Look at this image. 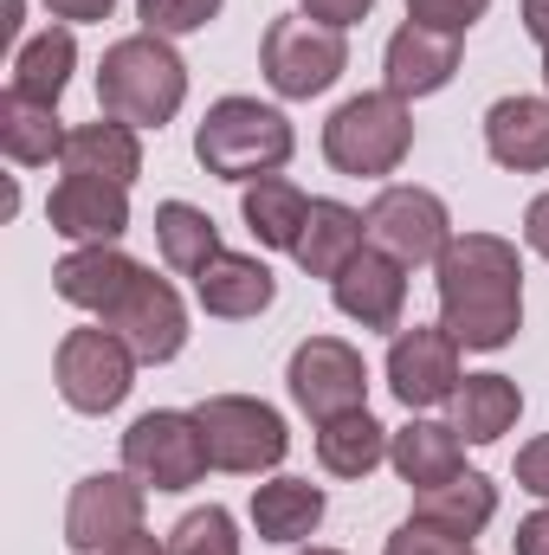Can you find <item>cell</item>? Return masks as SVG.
Here are the masks:
<instances>
[{
	"label": "cell",
	"instance_id": "cell-29",
	"mask_svg": "<svg viewBox=\"0 0 549 555\" xmlns=\"http://www.w3.org/2000/svg\"><path fill=\"white\" fill-rule=\"evenodd\" d=\"M155 246H162L168 272L201 278L207 259H220V227H214L201 207H188V201H162V207H155Z\"/></svg>",
	"mask_w": 549,
	"mask_h": 555
},
{
	"label": "cell",
	"instance_id": "cell-6",
	"mask_svg": "<svg viewBox=\"0 0 549 555\" xmlns=\"http://www.w3.org/2000/svg\"><path fill=\"white\" fill-rule=\"evenodd\" d=\"M194 420H201L207 459L220 472H272L284 459V446H291L284 420L266 401H253V395H214V401L194 408Z\"/></svg>",
	"mask_w": 549,
	"mask_h": 555
},
{
	"label": "cell",
	"instance_id": "cell-1",
	"mask_svg": "<svg viewBox=\"0 0 549 555\" xmlns=\"http://www.w3.org/2000/svg\"><path fill=\"white\" fill-rule=\"evenodd\" d=\"M439 323L459 349H505L524 330V266L498 233H465L439 253Z\"/></svg>",
	"mask_w": 549,
	"mask_h": 555
},
{
	"label": "cell",
	"instance_id": "cell-33",
	"mask_svg": "<svg viewBox=\"0 0 549 555\" xmlns=\"http://www.w3.org/2000/svg\"><path fill=\"white\" fill-rule=\"evenodd\" d=\"M485 7L491 0H408V20L413 26H433V33H465L472 20H485Z\"/></svg>",
	"mask_w": 549,
	"mask_h": 555
},
{
	"label": "cell",
	"instance_id": "cell-5",
	"mask_svg": "<svg viewBox=\"0 0 549 555\" xmlns=\"http://www.w3.org/2000/svg\"><path fill=\"white\" fill-rule=\"evenodd\" d=\"M52 375H59L65 408H78V414H111V408L130 395V382H137V349H130L117 330H72V336L59 343Z\"/></svg>",
	"mask_w": 549,
	"mask_h": 555
},
{
	"label": "cell",
	"instance_id": "cell-26",
	"mask_svg": "<svg viewBox=\"0 0 549 555\" xmlns=\"http://www.w3.org/2000/svg\"><path fill=\"white\" fill-rule=\"evenodd\" d=\"M253 524L266 543H304L323 524V491L310 478H272L253 491Z\"/></svg>",
	"mask_w": 549,
	"mask_h": 555
},
{
	"label": "cell",
	"instance_id": "cell-2",
	"mask_svg": "<svg viewBox=\"0 0 549 555\" xmlns=\"http://www.w3.org/2000/svg\"><path fill=\"white\" fill-rule=\"evenodd\" d=\"M188 98V65L162 33H130L104 52L98 65V104L130 124V130H162Z\"/></svg>",
	"mask_w": 549,
	"mask_h": 555
},
{
	"label": "cell",
	"instance_id": "cell-37",
	"mask_svg": "<svg viewBox=\"0 0 549 555\" xmlns=\"http://www.w3.org/2000/svg\"><path fill=\"white\" fill-rule=\"evenodd\" d=\"M524 240H531V253H544L549 259V194L531 201V214H524Z\"/></svg>",
	"mask_w": 549,
	"mask_h": 555
},
{
	"label": "cell",
	"instance_id": "cell-13",
	"mask_svg": "<svg viewBox=\"0 0 549 555\" xmlns=\"http://www.w3.org/2000/svg\"><path fill=\"white\" fill-rule=\"evenodd\" d=\"M388 382H395V395L408 401V408H439V401H452L459 395V343H452V330L446 323H433V330H401L395 336V349H388Z\"/></svg>",
	"mask_w": 549,
	"mask_h": 555
},
{
	"label": "cell",
	"instance_id": "cell-30",
	"mask_svg": "<svg viewBox=\"0 0 549 555\" xmlns=\"http://www.w3.org/2000/svg\"><path fill=\"white\" fill-rule=\"evenodd\" d=\"M65 137L59 130V111L52 104H26V98H0V149L20 162V168H46L52 155H65Z\"/></svg>",
	"mask_w": 549,
	"mask_h": 555
},
{
	"label": "cell",
	"instance_id": "cell-32",
	"mask_svg": "<svg viewBox=\"0 0 549 555\" xmlns=\"http://www.w3.org/2000/svg\"><path fill=\"white\" fill-rule=\"evenodd\" d=\"M137 13H142L149 33L175 39V33H201V26L220 13V0H137Z\"/></svg>",
	"mask_w": 549,
	"mask_h": 555
},
{
	"label": "cell",
	"instance_id": "cell-20",
	"mask_svg": "<svg viewBox=\"0 0 549 555\" xmlns=\"http://www.w3.org/2000/svg\"><path fill=\"white\" fill-rule=\"evenodd\" d=\"M194 297H201V310H207V317L240 323V317H259V310L272 304L278 278L266 272L259 259H246V253H220V259H207V266H201Z\"/></svg>",
	"mask_w": 549,
	"mask_h": 555
},
{
	"label": "cell",
	"instance_id": "cell-34",
	"mask_svg": "<svg viewBox=\"0 0 549 555\" xmlns=\"http://www.w3.org/2000/svg\"><path fill=\"white\" fill-rule=\"evenodd\" d=\"M388 555H472V543H452V537H439L426 524H401L388 537Z\"/></svg>",
	"mask_w": 549,
	"mask_h": 555
},
{
	"label": "cell",
	"instance_id": "cell-12",
	"mask_svg": "<svg viewBox=\"0 0 549 555\" xmlns=\"http://www.w3.org/2000/svg\"><path fill=\"white\" fill-rule=\"evenodd\" d=\"M104 323L137 349V362H175V356H181V343H188V310H181L175 284H168V278H155V272H142Z\"/></svg>",
	"mask_w": 549,
	"mask_h": 555
},
{
	"label": "cell",
	"instance_id": "cell-43",
	"mask_svg": "<svg viewBox=\"0 0 549 555\" xmlns=\"http://www.w3.org/2000/svg\"><path fill=\"white\" fill-rule=\"evenodd\" d=\"M304 555H343V550H304Z\"/></svg>",
	"mask_w": 549,
	"mask_h": 555
},
{
	"label": "cell",
	"instance_id": "cell-16",
	"mask_svg": "<svg viewBox=\"0 0 549 555\" xmlns=\"http://www.w3.org/2000/svg\"><path fill=\"white\" fill-rule=\"evenodd\" d=\"M137 278H142V266L124 259L117 246H78V253H65V259L52 266V291H59L65 304H78V310L111 317Z\"/></svg>",
	"mask_w": 549,
	"mask_h": 555
},
{
	"label": "cell",
	"instance_id": "cell-39",
	"mask_svg": "<svg viewBox=\"0 0 549 555\" xmlns=\"http://www.w3.org/2000/svg\"><path fill=\"white\" fill-rule=\"evenodd\" d=\"M46 7H52L59 20H78V26H85V20H111L117 0H46Z\"/></svg>",
	"mask_w": 549,
	"mask_h": 555
},
{
	"label": "cell",
	"instance_id": "cell-36",
	"mask_svg": "<svg viewBox=\"0 0 549 555\" xmlns=\"http://www.w3.org/2000/svg\"><path fill=\"white\" fill-rule=\"evenodd\" d=\"M369 7H375V0H304V13L323 20V26H356Z\"/></svg>",
	"mask_w": 549,
	"mask_h": 555
},
{
	"label": "cell",
	"instance_id": "cell-8",
	"mask_svg": "<svg viewBox=\"0 0 549 555\" xmlns=\"http://www.w3.org/2000/svg\"><path fill=\"white\" fill-rule=\"evenodd\" d=\"M207 439H201V420L194 414H142L130 433H124V472L149 485V491H188L201 485L207 472Z\"/></svg>",
	"mask_w": 549,
	"mask_h": 555
},
{
	"label": "cell",
	"instance_id": "cell-23",
	"mask_svg": "<svg viewBox=\"0 0 549 555\" xmlns=\"http://www.w3.org/2000/svg\"><path fill=\"white\" fill-rule=\"evenodd\" d=\"M388 459H395V472L408 478L413 491H433V485H446V478L465 472L459 426H439V420H413V426H401V433L388 439Z\"/></svg>",
	"mask_w": 549,
	"mask_h": 555
},
{
	"label": "cell",
	"instance_id": "cell-18",
	"mask_svg": "<svg viewBox=\"0 0 549 555\" xmlns=\"http://www.w3.org/2000/svg\"><path fill=\"white\" fill-rule=\"evenodd\" d=\"M491 511H498V485L485 472H459V478H446V485L413 498V524H426V530H439L452 543H472L491 524Z\"/></svg>",
	"mask_w": 549,
	"mask_h": 555
},
{
	"label": "cell",
	"instance_id": "cell-4",
	"mask_svg": "<svg viewBox=\"0 0 549 555\" xmlns=\"http://www.w3.org/2000/svg\"><path fill=\"white\" fill-rule=\"evenodd\" d=\"M413 149V117H408V98L395 91H362L349 98L330 124H323V155L336 175H395Z\"/></svg>",
	"mask_w": 549,
	"mask_h": 555
},
{
	"label": "cell",
	"instance_id": "cell-38",
	"mask_svg": "<svg viewBox=\"0 0 549 555\" xmlns=\"http://www.w3.org/2000/svg\"><path fill=\"white\" fill-rule=\"evenodd\" d=\"M518 555H549V511L518 524Z\"/></svg>",
	"mask_w": 549,
	"mask_h": 555
},
{
	"label": "cell",
	"instance_id": "cell-14",
	"mask_svg": "<svg viewBox=\"0 0 549 555\" xmlns=\"http://www.w3.org/2000/svg\"><path fill=\"white\" fill-rule=\"evenodd\" d=\"M46 220H52V233L78 240V246H111L130 227V188L91 181V175H65L52 188V201H46Z\"/></svg>",
	"mask_w": 549,
	"mask_h": 555
},
{
	"label": "cell",
	"instance_id": "cell-40",
	"mask_svg": "<svg viewBox=\"0 0 549 555\" xmlns=\"http://www.w3.org/2000/svg\"><path fill=\"white\" fill-rule=\"evenodd\" d=\"M524 33L549 52V0H524Z\"/></svg>",
	"mask_w": 549,
	"mask_h": 555
},
{
	"label": "cell",
	"instance_id": "cell-31",
	"mask_svg": "<svg viewBox=\"0 0 549 555\" xmlns=\"http://www.w3.org/2000/svg\"><path fill=\"white\" fill-rule=\"evenodd\" d=\"M168 555H240V537H233V517L220 504L207 511H188L168 537Z\"/></svg>",
	"mask_w": 549,
	"mask_h": 555
},
{
	"label": "cell",
	"instance_id": "cell-19",
	"mask_svg": "<svg viewBox=\"0 0 549 555\" xmlns=\"http://www.w3.org/2000/svg\"><path fill=\"white\" fill-rule=\"evenodd\" d=\"M459 72V39L452 33H433V26H401L388 39V91L395 98H426L439 85H452Z\"/></svg>",
	"mask_w": 549,
	"mask_h": 555
},
{
	"label": "cell",
	"instance_id": "cell-17",
	"mask_svg": "<svg viewBox=\"0 0 549 555\" xmlns=\"http://www.w3.org/2000/svg\"><path fill=\"white\" fill-rule=\"evenodd\" d=\"M485 149L498 168L544 175L549 168V104L544 98H498L485 111Z\"/></svg>",
	"mask_w": 549,
	"mask_h": 555
},
{
	"label": "cell",
	"instance_id": "cell-9",
	"mask_svg": "<svg viewBox=\"0 0 549 555\" xmlns=\"http://www.w3.org/2000/svg\"><path fill=\"white\" fill-rule=\"evenodd\" d=\"M369 227V246L401 259V266H439V253L452 246V220H446V201L426 194V188H382L362 214Z\"/></svg>",
	"mask_w": 549,
	"mask_h": 555
},
{
	"label": "cell",
	"instance_id": "cell-28",
	"mask_svg": "<svg viewBox=\"0 0 549 555\" xmlns=\"http://www.w3.org/2000/svg\"><path fill=\"white\" fill-rule=\"evenodd\" d=\"M240 214H246V227H253V240H259V246L291 253V246H297V233H304V220H310V201H304V188H297V181L266 175V181H246Z\"/></svg>",
	"mask_w": 549,
	"mask_h": 555
},
{
	"label": "cell",
	"instance_id": "cell-10",
	"mask_svg": "<svg viewBox=\"0 0 549 555\" xmlns=\"http://www.w3.org/2000/svg\"><path fill=\"white\" fill-rule=\"evenodd\" d=\"M284 382H291V401L317 420V426L336 420V414L369 408V362H362L343 336H310V343H297Z\"/></svg>",
	"mask_w": 549,
	"mask_h": 555
},
{
	"label": "cell",
	"instance_id": "cell-15",
	"mask_svg": "<svg viewBox=\"0 0 549 555\" xmlns=\"http://www.w3.org/2000/svg\"><path fill=\"white\" fill-rule=\"evenodd\" d=\"M408 266L401 259H388V253H375V246H362L343 278H330L336 284V310L349 317V323H362V330H401V304H408Z\"/></svg>",
	"mask_w": 549,
	"mask_h": 555
},
{
	"label": "cell",
	"instance_id": "cell-27",
	"mask_svg": "<svg viewBox=\"0 0 549 555\" xmlns=\"http://www.w3.org/2000/svg\"><path fill=\"white\" fill-rule=\"evenodd\" d=\"M317 459H323L330 478H369V472L388 459V433L369 420V408L336 414V420L317 426Z\"/></svg>",
	"mask_w": 549,
	"mask_h": 555
},
{
	"label": "cell",
	"instance_id": "cell-7",
	"mask_svg": "<svg viewBox=\"0 0 549 555\" xmlns=\"http://www.w3.org/2000/svg\"><path fill=\"white\" fill-rule=\"evenodd\" d=\"M266 85L278 98H317L343 78L349 65V46H343V26H323V20H272L266 26Z\"/></svg>",
	"mask_w": 549,
	"mask_h": 555
},
{
	"label": "cell",
	"instance_id": "cell-11",
	"mask_svg": "<svg viewBox=\"0 0 549 555\" xmlns=\"http://www.w3.org/2000/svg\"><path fill=\"white\" fill-rule=\"evenodd\" d=\"M142 530V485L130 472H91L78 478L72 504H65V543L78 555H104L130 543Z\"/></svg>",
	"mask_w": 549,
	"mask_h": 555
},
{
	"label": "cell",
	"instance_id": "cell-35",
	"mask_svg": "<svg viewBox=\"0 0 549 555\" xmlns=\"http://www.w3.org/2000/svg\"><path fill=\"white\" fill-rule=\"evenodd\" d=\"M518 485H524L531 498H549V433L518 452Z\"/></svg>",
	"mask_w": 549,
	"mask_h": 555
},
{
	"label": "cell",
	"instance_id": "cell-42",
	"mask_svg": "<svg viewBox=\"0 0 549 555\" xmlns=\"http://www.w3.org/2000/svg\"><path fill=\"white\" fill-rule=\"evenodd\" d=\"M20 33V0H0V39H13Z\"/></svg>",
	"mask_w": 549,
	"mask_h": 555
},
{
	"label": "cell",
	"instance_id": "cell-3",
	"mask_svg": "<svg viewBox=\"0 0 549 555\" xmlns=\"http://www.w3.org/2000/svg\"><path fill=\"white\" fill-rule=\"evenodd\" d=\"M194 155L220 181H266L291 162V124L259 98H220L194 130Z\"/></svg>",
	"mask_w": 549,
	"mask_h": 555
},
{
	"label": "cell",
	"instance_id": "cell-22",
	"mask_svg": "<svg viewBox=\"0 0 549 555\" xmlns=\"http://www.w3.org/2000/svg\"><path fill=\"white\" fill-rule=\"evenodd\" d=\"M65 175H91V181H117V188H130L142 175V142L130 124H78L72 137H65Z\"/></svg>",
	"mask_w": 549,
	"mask_h": 555
},
{
	"label": "cell",
	"instance_id": "cell-25",
	"mask_svg": "<svg viewBox=\"0 0 549 555\" xmlns=\"http://www.w3.org/2000/svg\"><path fill=\"white\" fill-rule=\"evenodd\" d=\"M72 65H78V39H72L65 26H46L39 39H26V46H20L7 91H13V98H26V104H59V91L72 85Z\"/></svg>",
	"mask_w": 549,
	"mask_h": 555
},
{
	"label": "cell",
	"instance_id": "cell-44",
	"mask_svg": "<svg viewBox=\"0 0 549 555\" xmlns=\"http://www.w3.org/2000/svg\"><path fill=\"white\" fill-rule=\"evenodd\" d=\"M544 85H549V52H544Z\"/></svg>",
	"mask_w": 549,
	"mask_h": 555
},
{
	"label": "cell",
	"instance_id": "cell-41",
	"mask_svg": "<svg viewBox=\"0 0 549 555\" xmlns=\"http://www.w3.org/2000/svg\"><path fill=\"white\" fill-rule=\"evenodd\" d=\"M104 555H168V543H155L149 530H137L130 543H117V550H104Z\"/></svg>",
	"mask_w": 549,
	"mask_h": 555
},
{
	"label": "cell",
	"instance_id": "cell-24",
	"mask_svg": "<svg viewBox=\"0 0 549 555\" xmlns=\"http://www.w3.org/2000/svg\"><path fill=\"white\" fill-rule=\"evenodd\" d=\"M518 414H524V395H518L511 375H465L459 395H452V426H459V439H472V446L505 439V433L518 426Z\"/></svg>",
	"mask_w": 549,
	"mask_h": 555
},
{
	"label": "cell",
	"instance_id": "cell-21",
	"mask_svg": "<svg viewBox=\"0 0 549 555\" xmlns=\"http://www.w3.org/2000/svg\"><path fill=\"white\" fill-rule=\"evenodd\" d=\"M362 246H369V227H362L356 207H343V201H310V220H304L291 259L310 278H343V266H349Z\"/></svg>",
	"mask_w": 549,
	"mask_h": 555
}]
</instances>
